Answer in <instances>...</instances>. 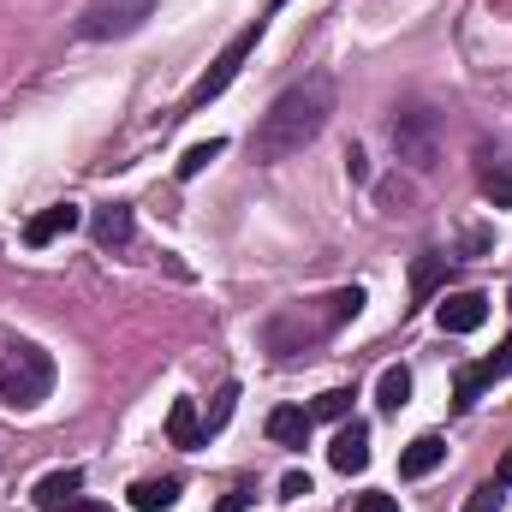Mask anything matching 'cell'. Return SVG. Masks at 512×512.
I'll use <instances>...</instances> for the list:
<instances>
[{
    "label": "cell",
    "instance_id": "d6986e66",
    "mask_svg": "<svg viewBox=\"0 0 512 512\" xmlns=\"http://www.w3.org/2000/svg\"><path fill=\"white\" fill-rule=\"evenodd\" d=\"M471 376H477V387L501 382V376H512V334L495 346V358H483V364H471Z\"/></svg>",
    "mask_w": 512,
    "mask_h": 512
},
{
    "label": "cell",
    "instance_id": "ffe728a7",
    "mask_svg": "<svg viewBox=\"0 0 512 512\" xmlns=\"http://www.w3.org/2000/svg\"><path fill=\"white\" fill-rule=\"evenodd\" d=\"M221 149H227L221 137H209V143H191V149L179 155V179H197V173H203V167H209V161H215Z\"/></svg>",
    "mask_w": 512,
    "mask_h": 512
},
{
    "label": "cell",
    "instance_id": "603a6c76",
    "mask_svg": "<svg viewBox=\"0 0 512 512\" xmlns=\"http://www.w3.org/2000/svg\"><path fill=\"white\" fill-rule=\"evenodd\" d=\"M352 411V387H328L316 405H310V417H346Z\"/></svg>",
    "mask_w": 512,
    "mask_h": 512
},
{
    "label": "cell",
    "instance_id": "6da1fadb",
    "mask_svg": "<svg viewBox=\"0 0 512 512\" xmlns=\"http://www.w3.org/2000/svg\"><path fill=\"white\" fill-rule=\"evenodd\" d=\"M328 120H334V78H328V72H310V78L286 84V90L268 102V114H262L256 131H251V155L262 167L292 161V155H304V149L328 131Z\"/></svg>",
    "mask_w": 512,
    "mask_h": 512
},
{
    "label": "cell",
    "instance_id": "52a82bcc",
    "mask_svg": "<svg viewBox=\"0 0 512 512\" xmlns=\"http://www.w3.org/2000/svg\"><path fill=\"white\" fill-rule=\"evenodd\" d=\"M328 459H334V471H346V477H358V471L370 465V423H364V417H352V423H340V435H334V447H328Z\"/></svg>",
    "mask_w": 512,
    "mask_h": 512
},
{
    "label": "cell",
    "instance_id": "cb8c5ba5",
    "mask_svg": "<svg viewBox=\"0 0 512 512\" xmlns=\"http://www.w3.org/2000/svg\"><path fill=\"white\" fill-rule=\"evenodd\" d=\"M477 399H483V387H477V376H471V370H459V376H453V411H471Z\"/></svg>",
    "mask_w": 512,
    "mask_h": 512
},
{
    "label": "cell",
    "instance_id": "7c38bea8",
    "mask_svg": "<svg viewBox=\"0 0 512 512\" xmlns=\"http://www.w3.org/2000/svg\"><path fill=\"white\" fill-rule=\"evenodd\" d=\"M78 489H84V471H78V465H66V471H54V477H42V483H36V507H42V512H66Z\"/></svg>",
    "mask_w": 512,
    "mask_h": 512
},
{
    "label": "cell",
    "instance_id": "e0dca14e",
    "mask_svg": "<svg viewBox=\"0 0 512 512\" xmlns=\"http://www.w3.org/2000/svg\"><path fill=\"white\" fill-rule=\"evenodd\" d=\"M405 399H411V370L387 364V370H382V382H376V405H382V411H399Z\"/></svg>",
    "mask_w": 512,
    "mask_h": 512
},
{
    "label": "cell",
    "instance_id": "d4e9b609",
    "mask_svg": "<svg viewBox=\"0 0 512 512\" xmlns=\"http://www.w3.org/2000/svg\"><path fill=\"white\" fill-rule=\"evenodd\" d=\"M352 512H399V501L382 495V489H370V495H358V507H352Z\"/></svg>",
    "mask_w": 512,
    "mask_h": 512
},
{
    "label": "cell",
    "instance_id": "5b68a950",
    "mask_svg": "<svg viewBox=\"0 0 512 512\" xmlns=\"http://www.w3.org/2000/svg\"><path fill=\"white\" fill-rule=\"evenodd\" d=\"M149 18H155V0H90L78 18V36L84 42H120L131 30H143Z\"/></svg>",
    "mask_w": 512,
    "mask_h": 512
},
{
    "label": "cell",
    "instance_id": "44dd1931",
    "mask_svg": "<svg viewBox=\"0 0 512 512\" xmlns=\"http://www.w3.org/2000/svg\"><path fill=\"white\" fill-rule=\"evenodd\" d=\"M233 405H239V382H227L215 393V405H209V423H203V435H215V429H227V417H233Z\"/></svg>",
    "mask_w": 512,
    "mask_h": 512
},
{
    "label": "cell",
    "instance_id": "7a4b0ae2",
    "mask_svg": "<svg viewBox=\"0 0 512 512\" xmlns=\"http://www.w3.org/2000/svg\"><path fill=\"white\" fill-rule=\"evenodd\" d=\"M364 310V286H340L328 298H310V304H286L262 322V346L274 358H298V352H316L322 340H334L352 316Z\"/></svg>",
    "mask_w": 512,
    "mask_h": 512
},
{
    "label": "cell",
    "instance_id": "83f0119b",
    "mask_svg": "<svg viewBox=\"0 0 512 512\" xmlns=\"http://www.w3.org/2000/svg\"><path fill=\"white\" fill-rule=\"evenodd\" d=\"M245 507H251V489H233V495H227L215 512H245Z\"/></svg>",
    "mask_w": 512,
    "mask_h": 512
},
{
    "label": "cell",
    "instance_id": "ac0fdd59",
    "mask_svg": "<svg viewBox=\"0 0 512 512\" xmlns=\"http://www.w3.org/2000/svg\"><path fill=\"white\" fill-rule=\"evenodd\" d=\"M441 274H447V256H417V262H411V298H417V304H423V298H429V292H435V286H441Z\"/></svg>",
    "mask_w": 512,
    "mask_h": 512
},
{
    "label": "cell",
    "instance_id": "7402d4cb",
    "mask_svg": "<svg viewBox=\"0 0 512 512\" xmlns=\"http://www.w3.org/2000/svg\"><path fill=\"white\" fill-rule=\"evenodd\" d=\"M501 507H507V489H501L495 477H489V483H477V489H471V501H465V512H501Z\"/></svg>",
    "mask_w": 512,
    "mask_h": 512
},
{
    "label": "cell",
    "instance_id": "4fadbf2b",
    "mask_svg": "<svg viewBox=\"0 0 512 512\" xmlns=\"http://www.w3.org/2000/svg\"><path fill=\"white\" fill-rule=\"evenodd\" d=\"M167 441L173 447H203L209 435H203V417H197V399H173V411H167Z\"/></svg>",
    "mask_w": 512,
    "mask_h": 512
},
{
    "label": "cell",
    "instance_id": "2e32d148",
    "mask_svg": "<svg viewBox=\"0 0 512 512\" xmlns=\"http://www.w3.org/2000/svg\"><path fill=\"white\" fill-rule=\"evenodd\" d=\"M173 501H179V477H143L131 489V507L137 512H167Z\"/></svg>",
    "mask_w": 512,
    "mask_h": 512
},
{
    "label": "cell",
    "instance_id": "4316f807",
    "mask_svg": "<svg viewBox=\"0 0 512 512\" xmlns=\"http://www.w3.org/2000/svg\"><path fill=\"white\" fill-rule=\"evenodd\" d=\"M346 173H352V179H370V161H364V149H346Z\"/></svg>",
    "mask_w": 512,
    "mask_h": 512
},
{
    "label": "cell",
    "instance_id": "277c9868",
    "mask_svg": "<svg viewBox=\"0 0 512 512\" xmlns=\"http://www.w3.org/2000/svg\"><path fill=\"white\" fill-rule=\"evenodd\" d=\"M262 30H268V18H251V24H245V30H239V36H233V42H227V48L215 54V66H209V72L197 78V90L185 96V114H203V108H209L215 96H227V84H233V78L245 72V60L256 54Z\"/></svg>",
    "mask_w": 512,
    "mask_h": 512
},
{
    "label": "cell",
    "instance_id": "9c48e42d",
    "mask_svg": "<svg viewBox=\"0 0 512 512\" xmlns=\"http://www.w3.org/2000/svg\"><path fill=\"white\" fill-rule=\"evenodd\" d=\"M78 221H84V209H72V203H54V209H42V215L24 227V245H30V251H42V245H54L60 233H72Z\"/></svg>",
    "mask_w": 512,
    "mask_h": 512
},
{
    "label": "cell",
    "instance_id": "f546056e",
    "mask_svg": "<svg viewBox=\"0 0 512 512\" xmlns=\"http://www.w3.org/2000/svg\"><path fill=\"white\" fill-rule=\"evenodd\" d=\"M66 512H108V507H96V501H72Z\"/></svg>",
    "mask_w": 512,
    "mask_h": 512
},
{
    "label": "cell",
    "instance_id": "3957f363",
    "mask_svg": "<svg viewBox=\"0 0 512 512\" xmlns=\"http://www.w3.org/2000/svg\"><path fill=\"white\" fill-rule=\"evenodd\" d=\"M48 393H54V358H48L36 340L0 328V405L30 411V405H42Z\"/></svg>",
    "mask_w": 512,
    "mask_h": 512
},
{
    "label": "cell",
    "instance_id": "30bf717a",
    "mask_svg": "<svg viewBox=\"0 0 512 512\" xmlns=\"http://www.w3.org/2000/svg\"><path fill=\"white\" fill-rule=\"evenodd\" d=\"M90 233H96V245H102V251H126L131 233H137V221H131V203H108V209H96Z\"/></svg>",
    "mask_w": 512,
    "mask_h": 512
},
{
    "label": "cell",
    "instance_id": "8fae6325",
    "mask_svg": "<svg viewBox=\"0 0 512 512\" xmlns=\"http://www.w3.org/2000/svg\"><path fill=\"white\" fill-rule=\"evenodd\" d=\"M310 423H316V417H310L304 405H274V411H268V441H274V447H304V441H310Z\"/></svg>",
    "mask_w": 512,
    "mask_h": 512
},
{
    "label": "cell",
    "instance_id": "ba28073f",
    "mask_svg": "<svg viewBox=\"0 0 512 512\" xmlns=\"http://www.w3.org/2000/svg\"><path fill=\"white\" fill-rule=\"evenodd\" d=\"M435 316H441L447 334H477V328L489 322V298H483V292H453Z\"/></svg>",
    "mask_w": 512,
    "mask_h": 512
},
{
    "label": "cell",
    "instance_id": "f1b7e54d",
    "mask_svg": "<svg viewBox=\"0 0 512 512\" xmlns=\"http://www.w3.org/2000/svg\"><path fill=\"white\" fill-rule=\"evenodd\" d=\"M495 483H501V489H512V447H507V459H501V471H495Z\"/></svg>",
    "mask_w": 512,
    "mask_h": 512
},
{
    "label": "cell",
    "instance_id": "4dcf8cb0",
    "mask_svg": "<svg viewBox=\"0 0 512 512\" xmlns=\"http://www.w3.org/2000/svg\"><path fill=\"white\" fill-rule=\"evenodd\" d=\"M268 6H286V0H268Z\"/></svg>",
    "mask_w": 512,
    "mask_h": 512
},
{
    "label": "cell",
    "instance_id": "9a60e30c",
    "mask_svg": "<svg viewBox=\"0 0 512 512\" xmlns=\"http://www.w3.org/2000/svg\"><path fill=\"white\" fill-rule=\"evenodd\" d=\"M483 197L495 209H512V155H483V173H477Z\"/></svg>",
    "mask_w": 512,
    "mask_h": 512
},
{
    "label": "cell",
    "instance_id": "8992f818",
    "mask_svg": "<svg viewBox=\"0 0 512 512\" xmlns=\"http://www.w3.org/2000/svg\"><path fill=\"white\" fill-rule=\"evenodd\" d=\"M393 149H399L405 167L429 173V167L441 161V120H435L429 108H399V114H393Z\"/></svg>",
    "mask_w": 512,
    "mask_h": 512
},
{
    "label": "cell",
    "instance_id": "5bb4252c",
    "mask_svg": "<svg viewBox=\"0 0 512 512\" xmlns=\"http://www.w3.org/2000/svg\"><path fill=\"white\" fill-rule=\"evenodd\" d=\"M441 459H447V441H441V435H417V441L399 453V477H429Z\"/></svg>",
    "mask_w": 512,
    "mask_h": 512
},
{
    "label": "cell",
    "instance_id": "484cf974",
    "mask_svg": "<svg viewBox=\"0 0 512 512\" xmlns=\"http://www.w3.org/2000/svg\"><path fill=\"white\" fill-rule=\"evenodd\" d=\"M280 495H286V501L310 495V477H304V471H286V477H280Z\"/></svg>",
    "mask_w": 512,
    "mask_h": 512
}]
</instances>
